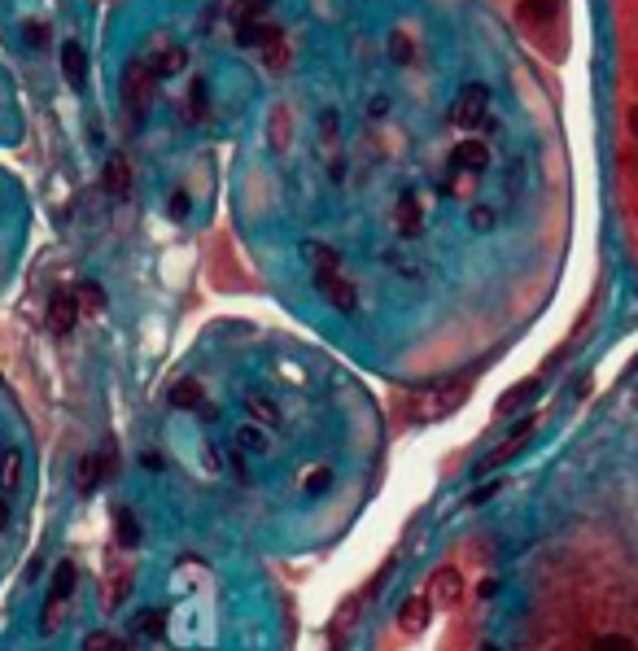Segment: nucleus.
<instances>
[{
    "label": "nucleus",
    "mask_w": 638,
    "mask_h": 651,
    "mask_svg": "<svg viewBox=\"0 0 638 651\" xmlns=\"http://www.w3.org/2000/svg\"><path fill=\"white\" fill-rule=\"evenodd\" d=\"M170 407L175 412H193V407H202V380H179L175 389H170Z\"/></svg>",
    "instance_id": "obj_13"
},
{
    "label": "nucleus",
    "mask_w": 638,
    "mask_h": 651,
    "mask_svg": "<svg viewBox=\"0 0 638 651\" xmlns=\"http://www.w3.org/2000/svg\"><path fill=\"white\" fill-rule=\"evenodd\" d=\"M494 490H503V485H499V481H490V485H481V490H476V494H472V503H485V499H490V494H494Z\"/></svg>",
    "instance_id": "obj_22"
},
{
    "label": "nucleus",
    "mask_w": 638,
    "mask_h": 651,
    "mask_svg": "<svg viewBox=\"0 0 638 651\" xmlns=\"http://www.w3.org/2000/svg\"><path fill=\"white\" fill-rule=\"evenodd\" d=\"M118 643H114V634H105V629H97V634H88L83 638V647L79 651H114Z\"/></svg>",
    "instance_id": "obj_21"
},
{
    "label": "nucleus",
    "mask_w": 638,
    "mask_h": 651,
    "mask_svg": "<svg viewBox=\"0 0 638 651\" xmlns=\"http://www.w3.org/2000/svg\"><path fill=\"white\" fill-rule=\"evenodd\" d=\"M537 389H542V385H537V380H520V385H516V389H511V394H507V398H499V415H511V412H520V407H525V403H529V398H534Z\"/></svg>",
    "instance_id": "obj_16"
},
{
    "label": "nucleus",
    "mask_w": 638,
    "mask_h": 651,
    "mask_svg": "<svg viewBox=\"0 0 638 651\" xmlns=\"http://www.w3.org/2000/svg\"><path fill=\"white\" fill-rule=\"evenodd\" d=\"M429 617H433V599H429V595H411L403 608H398V629L420 634V629L429 625Z\"/></svg>",
    "instance_id": "obj_3"
},
{
    "label": "nucleus",
    "mask_w": 638,
    "mask_h": 651,
    "mask_svg": "<svg viewBox=\"0 0 638 651\" xmlns=\"http://www.w3.org/2000/svg\"><path fill=\"white\" fill-rule=\"evenodd\" d=\"M328 485H333V468L324 464V468H315V473L306 477V485H302V490H306V494H310V499H319V494H324Z\"/></svg>",
    "instance_id": "obj_19"
},
{
    "label": "nucleus",
    "mask_w": 638,
    "mask_h": 651,
    "mask_svg": "<svg viewBox=\"0 0 638 651\" xmlns=\"http://www.w3.org/2000/svg\"><path fill=\"white\" fill-rule=\"evenodd\" d=\"M607 140L616 193L638 228V0H607Z\"/></svg>",
    "instance_id": "obj_1"
},
{
    "label": "nucleus",
    "mask_w": 638,
    "mask_h": 651,
    "mask_svg": "<svg viewBox=\"0 0 638 651\" xmlns=\"http://www.w3.org/2000/svg\"><path fill=\"white\" fill-rule=\"evenodd\" d=\"M363 603H368V595H350V599H345V603H341V608L333 612L328 629H333L336 643H341V638H345V634H350V629L359 625V617H363Z\"/></svg>",
    "instance_id": "obj_5"
},
{
    "label": "nucleus",
    "mask_w": 638,
    "mask_h": 651,
    "mask_svg": "<svg viewBox=\"0 0 638 651\" xmlns=\"http://www.w3.org/2000/svg\"><path fill=\"white\" fill-rule=\"evenodd\" d=\"M114 538H118V547H135V542H140V520H135L127 508L114 512Z\"/></svg>",
    "instance_id": "obj_15"
},
{
    "label": "nucleus",
    "mask_w": 638,
    "mask_h": 651,
    "mask_svg": "<svg viewBox=\"0 0 638 651\" xmlns=\"http://www.w3.org/2000/svg\"><path fill=\"white\" fill-rule=\"evenodd\" d=\"M245 415H249L254 424H263V429H280V424H284L280 407L271 403L267 394H245Z\"/></svg>",
    "instance_id": "obj_6"
},
{
    "label": "nucleus",
    "mask_w": 638,
    "mask_h": 651,
    "mask_svg": "<svg viewBox=\"0 0 638 651\" xmlns=\"http://www.w3.org/2000/svg\"><path fill=\"white\" fill-rule=\"evenodd\" d=\"M4 529H9V503L0 499V534H4Z\"/></svg>",
    "instance_id": "obj_24"
},
{
    "label": "nucleus",
    "mask_w": 638,
    "mask_h": 651,
    "mask_svg": "<svg viewBox=\"0 0 638 651\" xmlns=\"http://www.w3.org/2000/svg\"><path fill=\"white\" fill-rule=\"evenodd\" d=\"M66 608H70V599H62V595H48V599H44V612H39V634H44V638L62 629Z\"/></svg>",
    "instance_id": "obj_11"
},
{
    "label": "nucleus",
    "mask_w": 638,
    "mask_h": 651,
    "mask_svg": "<svg viewBox=\"0 0 638 651\" xmlns=\"http://www.w3.org/2000/svg\"><path fill=\"white\" fill-rule=\"evenodd\" d=\"M62 74H66L70 88H83V79H88V57H83L79 44H66V48H62Z\"/></svg>",
    "instance_id": "obj_9"
},
{
    "label": "nucleus",
    "mask_w": 638,
    "mask_h": 651,
    "mask_svg": "<svg viewBox=\"0 0 638 651\" xmlns=\"http://www.w3.org/2000/svg\"><path fill=\"white\" fill-rule=\"evenodd\" d=\"M70 590H74V564H70V560H62V564H57V573H53L48 595H62V599H70Z\"/></svg>",
    "instance_id": "obj_18"
},
{
    "label": "nucleus",
    "mask_w": 638,
    "mask_h": 651,
    "mask_svg": "<svg viewBox=\"0 0 638 651\" xmlns=\"http://www.w3.org/2000/svg\"><path fill=\"white\" fill-rule=\"evenodd\" d=\"M127 188H132V162L118 153V158H109V167H105V193H109V197H127Z\"/></svg>",
    "instance_id": "obj_7"
},
{
    "label": "nucleus",
    "mask_w": 638,
    "mask_h": 651,
    "mask_svg": "<svg viewBox=\"0 0 638 651\" xmlns=\"http://www.w3.org/2000/svg\"><path fill=\"white\" fill-rule=\"evenodd\" d=\"M27 39H31V44H44V39H48V31H44V27H39V22H27Z\"/></svg>",
    "instance_id": "obj_23"
},
{
    "label": "nucleus",
    "mask_w": 638,
    "mask_h": 651,
    "mask_svg": "<svg viewBox=\"0 0 638 651\" xmlns=\"http://www.w3.org/2000/svg\"><path fill=\"white\" fill-rule=\"evenodd\" d=\"M18 481H22V450L4 446L0 450V490H18Z\"/></svg>",
    "instance_id": "obj_12"
},
{
    "label": "nucleus",
    "mask_w": 638,
    "mask_h": 651,
    "mask_svg": "<svg viewBox=\"0 0 638 651\" xmlns=\"http://www.w3.org/2000/svg\"><path fill=\"white\" fill-rule=\"evenodd\" d=\"M132 629L140 638H162V629H167V612L162 608H144V612H135Z\"/></svg>",
    "instance_id": "obj_14"
},
{
    "label": "nucleus",
    "mask_w": 638,
    "mask_h": 651,
    "mask_svg": "<svg viewBox=\"0 0 638 651\" xmlns=\"http://www.w3.org/2000/svg\"><path fill=\"white\" fill-rule=\"evenodd\" d=\"M267 429H263V424H254V420H249V424H240V429H236V450H240V455H267Z\"/></svg>",
    "instance_id": "obj_8"
},
{
    "label": "nucleus",
    "mask_w": 638,
    "mask_h": 651,
    "mask_svg": "<svg viewBox=\"0 0 638 651\" xmlns=\"http://www.w3.org/2000/svg\"><path fill=\"white\" fill-rule=\"evenodd\" d=\"M101 477H105L101 455H83L79 468H74V485H79V494H92V490L101 485Z\"/></svg>",
    "instance_id": "obj_10"
},
{
    "label": "nucleus",
    "mask_w": 638,
    "mask_h": 651,
    "mask_svg": "<svg viewBox=\"0 0 638 651\" xmlns=\"http://www.w3.org/2000/svg\"><path fill=\"white\" fill-rule=\"evenodd\" d=\"M595 651H634V643L625 634H599L595 638Z\"/></svg>",
    "instance_id": "obj_20"
},
{
    "label": "nucleus",
    "mask_w": 638,
    "mask_h": 651,
    "mask_svg": "<svg viewBox=\"0 0 638 651\" xmlns=\"http://www.w3.org/2000/svg\"><path fill=\"white\" fill-rule=\"evenodd\" d=\"M481 651H499V647H481Z\"/></svg>",
    "instance_id": "obj_25"
},
{
    "label": "nucleus",
    "mask_w": 638,
    "mask_h": 651,
    "mask_svg": "<svg viewBox=\"0 0 638 651\" xmlns=\"http://www.w3.org/2000/svg\"><path fill=\"white\" fill-rule=\"evenodd\" d=\"M74 302H79V315H101V310H105V293L97 289V284H79Z\"/></svg>",
    "instance_id": "obj_17"
},
{
    "label": "nucleus",
    "mask_w": 638,
    "mask_h": 651,
    "mask_svg": "<svg viewBox=\"0 0 638 651\" xmlns=\"http://www.w3.org/2000/svg\"><path fill=\"white\" fill-rule=\"evenodd\" d=\"M74 319H79L74 293H53V302H48V328H53L57 337H66L70 328H74Z\"/></svg>",
    "instance_id": "obj_4"
},
{
    "label": "nucleus",
    "mask_w": 638,
    "mask_h": 651,
    "mask_svg": "<svg viewBox=\"0 0 638 651\" xmlns=\"http://www.w3.org/2000/svg\"><path fill=\"white\" fill-rule=\"evenodd\" d=\"M429 599H433V608H455V603L464 599V577H459V569H437L433 577H429Z\"/></svg>",
    "instance_id": "obj_2"
}]
</instances>
